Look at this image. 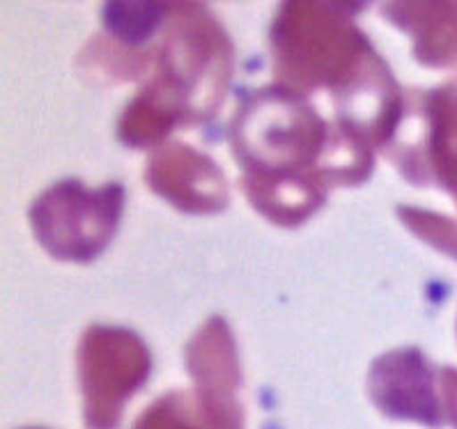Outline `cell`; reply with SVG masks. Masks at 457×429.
I'll list each match as a JSON object with an SVG mask.
<instances>
[{
    "instance_id": "1",
    "label": "cell",
    "mask_w": 457,
    "mask_h": 429,
    "mask_svg": "<svg viewBox=\"0 0 457 429\" xmlns=\"http://www.w3.org/2000/svg\"><path fill=\"white\" fill-rule=\"evenodd\" d=\"M140 429H179V427H175V425L170 427V418H168V413H159V416H154V418L145 420Z\"/></svg>"
}]
</instances>
